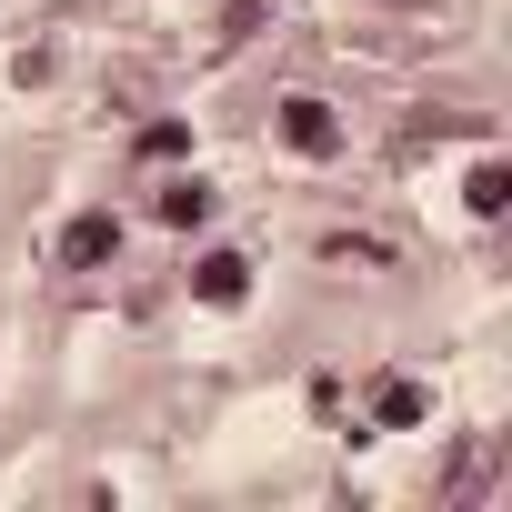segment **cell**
Masks as SVG:
<instances>
[{
	"mask_svg": "<svg viewBox=\"0 0 512 512\" xmlns=\"http://www.w3.org/2000/svg\"><path fill=\"white\" fill-rule=\"evenodd\" d=\"M282 141H292L302 161H332V151H342V121H332V101L292 91V101H282Z\"/></svg>",
	"mask_w": 512,
	"mask_h": 512,
	"instance_id": "1",
	"label": "cell"
},
{
	"mask_svg": "<svg viewBox=\"0 0 512 512\" xmlns=\"http://www.w3.org/2000/svg\"><path fill=\"white\" fill-rule=\"evenodd\" d=\"M191 302L241 312V302H251V262H241V251H201V262H191Z\"/></svg>",
	"mask_w": 512,
	"mask_h": 512,
	"instance_id": "2",
	"label": "cell"
},
{
	"mask_svg": "<svg viewBox=\"0 0 512 512\" xmlns=\"http://www.w3.org/2000/svg\"><path fill=\"white\" fill-rule=\"evenodd\" d=\"M61 262H71V272H101V262H121V211H81V221L61 231Z\"/></svg>",
	"mask_w": 512,
	"mask_h": 512,
	"instance_id": "3",
	"label": "cell"
},
{
	"mask_svg": "<svg viewBox=\"0 0 512 512\" xmlns=\"http://www.w3.org/2000/svg\"><path fill=\"white\" fill-rule=\"evenodd\" d=\"M422 412H432V392H422V382H402V372H392V382L372 392V422H382V432H412Z\"/></svg>",
	"mask_w": 512,
	"mask_h": 512,
	"instance_id": "4",
	"label": "cell"
},
{
	"mask_svg": "<svg viewBox=\"0 0 512 512\" xmlns=\"http://www.w3.org/2000/svg\"><path fill=\"white\" fill-rule=\"evenodd\" d=\"M462 201H472V221H502V211H512V171H502V161H472Z\"/></svg>",
	"mask_w": 512,
	"mask_h": 512,
	"instance_id": "5",
	"label": "cell"
},
{
	"mask_svg": "<svg viewBox=\"0 0 512 512\" xmlns=\"http://www.w3.org/2000/svg\"><path fill=\"white\" fill-rule=\"evenodd\" d=\"M161 221H171V231H201V221H211V181H171V191H161Z\"/></svg>",
	"mask_w": 512,
	"mask_h": 512,
	"instance_id": "6",
	"label": "cell"
},
{
	"mask_svg": "<svg viewBox=\"0 0 512 512\" xmlns=\"http://www.w3.org/2000/svg\"><path fill=\"white\" fill-rule=\"evenodd\" d=\"M181 151H191L181 121H151V131H141V161H181Z\"/></svg>",
	"mask_w": 512,
	"mask_h": 512,
	"instance_id": "7",
	"label": "cell"
}]
</instances>
